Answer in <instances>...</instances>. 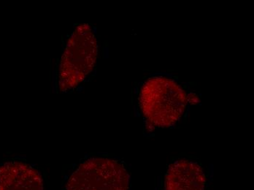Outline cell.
Wrapping results in <instances>:
<instances>
[{"instance_id": "obj_1", "label": "cell", "mask_w": 254, "mask_h": 190, "mask_svg": "<svg viewBox=\"0 0 254 190\" xmlns=\"http://www.w3.org/2000/svg\"><path fill=\"white\" fill-rule=\"evenodd\" d=\"M141 110L151 125L167 127L177 123L187 105V95L178 83L165 77H153L142 86Z\"/></svg>"}, {"instance_id": "obj_2", "label": "cell", "mask_w": 254, "mask_h": 190, "mask_svg": "<svg viewBox=\"0 0 254 190\" xmlns=\"http://www.w3.org/2000/svg\"><path fill=\"white\" fill-rule=\"evenodd\" d=\"M98 46L95 35L87 24L75 28L69 37L60 63L59 87L64 92L76 88L95 65Z\"/></svg>"}, {"instance_id": "obj_3", "label": "cell", "mask_w": 254, "mask_h": 190, "mask_svg": "<svg viewBox=\"0 0 254 190\" xmlns=\"http://www.w3.org/2000/svg\"><path fill=\"white\" fill-rule=\"evenodd\" d=\"M128 173L115 160L92 158L84 162L69 177L66 190H127Z\"/></svg>"}, {"instance_id": "obj_4", "label": "cell", "mask_w": 254, "mask_h": 190, "mask_svg": "<svg viewBox=\"0 0 254 190\" xmlns=\"http://www.w3.org/2000/svg\"><path fill=\"white\" fill-rule=\"evenodd\" d=\"M0 190H43V179L27 164L7 163L0 167Z\"/></svg>"}, {"instance_id": "obj_5", "label": "cell", "mask_w": 254, "mask_h": 190, "mask_svg": "<svg viewBox=\"0 0 254 190\" xmlns=\"http://www.w3.org/2000/svg\"><path fill=\"white\" fill-rule=\"evenodd\" d=\"M205 184L202 168L188 160L172 164L166 174V190H204Z\"/></svg>"}]
</instances>
